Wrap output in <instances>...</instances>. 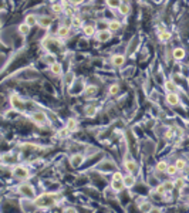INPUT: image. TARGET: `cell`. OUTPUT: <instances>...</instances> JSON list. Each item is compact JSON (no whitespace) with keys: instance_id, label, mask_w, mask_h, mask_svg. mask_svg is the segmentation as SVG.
Segmentation results:
<instances>
[{"instance_id":"6da1fadb","label":"cell","mask_w":189,"mask_h":213,"mask_svg":"<svg viewBox=\"0 0 189 213\" xmlns=\"http://www.w3.org/2000/svg\"><path fill=\"white\" fill-rule=\"evenodd\" d=\"M57 199H58V195L56 193H43L36 199L34 203L38 208H48V206H54Z\"/></svg>"},{"instance_id":"7a4b0ae2","label":"cell","mask_w":189,"mask_h":213,"mask_svg":"<svg viewBox=\"0 0 189 213\" xmlns=\"http://www.w3.org/2000/svg\"><path fill=\"white\" fill-rule=\"evenodd\" d=\"M19 190H20L23 195L29 196V198H34V195H36V192H34V188H33L32 185H27V183H23V185H20Z\"/></svg>"},{"instance_id":"3957f363","label":"cell","mask_w":189,"mask_h":213,"mask_svg":"<svg viewBox=\"0 0 189 213\" xmlns=\"http://www.w3.org/2000/svg\"><path fill=\"white\" fill-rule=\"evenodd\" d=\"M111 30H100L97 34H95V37H97V40L98 41H101V43H105V41H108L110 39H111Z\"/></svg>"},{"instance_id":"277c9868","label":"cell","mask_w":189,"mask_h":213,"mask_svg":"<svg viewBox=\"0 0 189 213\" xmlns=\"http://www.w3.org/2000/svg\"><path fill=\"white\" fill-rule=\"evenodd\" d=\"M13 175L16 178H19V179H27L29 178V170L26 168H23V166H17L13 170Z\"/></svg>"},{"instance_id":"5b68a950","label":"cell","mask_w":189,"mask_h":213,"mask_svg":"<svg viewBox=\"0 0 189 213\" xmlns=\"http://www.w3.org/2000/svg\"><path fill=\"white\" fill-rule=\"evenodd\" d=\"M33 121L38 124V125H43V124H46V121H47V115L44 114V112H34L33 114Z\"/></svg>"},{"instance_id":"8992f818","label":"cell","mask_w":189,"mask_h":213,"mask_svg":"<svg viewBox=\"0 0 189 213\" xmlns=\"http://www.w3.org/2000/svg\"><path fill=\"white\" fill-rule=\"evenodd\" d=\"M166 102L169 105H178L179 104V97L175 94V92H168L166 95Z\"/></svg>"},{"instance_id":"52a82bcc","label":"cell","mask_w":189,"mask_h":213,"mask_svg":"<svg viewBox=\"0 0 189 213\" xmlns=\"http://www.w3.org/2000/svg\"><path fill=\"white\" fill-rule=\"evenodd\" d=\"M51 23H53V19L48 17V16H43V17H40V20H38V24H40L43 29H48V27L51 26Z\"/></svg>"},{"instance_id":"ba28073f","label":"cell","mask_w":189,"mask_h":213,"mask_svg":"<svg viewBox=\"0 0 189 213\" xmlns=\"http://www.w3.org/2000/svg\"><path fill=\"white\" fill-rule=\"evenodd\" d=\"M11 105H13L14 108H17V110H23V108H24V102H21L17 95H13V97H11Z\"/></svg>"},{"instance_id":"9c48e42d","label":"cell","mask_w":189,"mask_h":213,"mask_svg":"<svg viewBox=\"0 0 189 213\" xmlns=\"http://www.w3.org/2000/svg\"><path fill=\"white\" fill-rule=\"evenodd\" d=\"M122 180H124L125 188H131V186L135 185V178H134V175H127V176H124Z\"/></svg>"},{"instance_id":"30bf717a","label":"cell","mask_w":189,"mask_h":213,"mask_svg":"<svg viewBox=\"0 0 189 213\" xmlns=\"http://www.w3.org/2000/svg\"><path fill=\"white\" fill-rule=\"evenodd\" d=\"M124 166L128 172H135L137 170V162H134L132 159H128V161L124 162Z\"/></svg>"},{"instance_id":"8fae6325","label":"cell","mask_w":189,"mask_h":213,"mask_svg":"<svg viewBox=\"0 0 189 213\" xmlns=\"http://www.w3.org/2000/svg\"><path fill=\"white\" fill-rule=\"evenodd\" d=\"M70 34V27L67 26H60L58 30H57V36L58 37H67Z\"/></svg>"},{"instance_id":"7c38bea8","label":"cell","mask_w":189,"mask_h":213,"mask_svg":"<svg viewBox=\"0 0 189 213\" xmlns=\"http://www.w3.org/2000/svg\"><path fill=\"white\" fill-rule=\"evenodd\" d=\"M50 70H51V73L53 74H56V75H60L61 73H63V70H61V64L60 63H53L51 65H50Z\"/></svg>"},{"instance_id":"4fadbf2b","label":"cell","mask_w":189,"mask_h":213,"mask_svg":"<svg viewBox=\"0 0 189 213\" xmlns=\"http://www.w3.org/2000/svg\"><path fill=\"white\" fill-rule=\"evenodd\" d=\"M124 63H125V57H124V55L118 54V55H114L113 57V64L115 67H121Z\"/></svg>"},{"instance_id":"5bb4252c","label":"cell","mask_w":189,"mask_h":213,"mask_svg":"<svg viewBox=\"0 0 189 213\" xmlns=\"http://www.w3.org/2000/svg\"><path fill=\"white\" fill-rule=\"evenodd\" d=\"M165 89H166L168 92H175V91L178 89V85L175 84L172 80H168V81L165 83Z\"/></svg>"},{"instance_id":"9a60e30c","label":"cell","mask_w":189,"mask_h":213,"mask_svg":"<svg viewBox=\"0 0 189 213\" xmlns=\"http://www.w3.org/2000/svg\"><path fill=\"white\" fill-rule=\"evenodd\" d=\"M30 29H32V26H29L27 23H21V24L19 26V31H20V34H23V36H27V34L30 33Z\"/></svg>"},{"instance_id":"2e32d148","label":"cell","mask_w":189,"mask_h":213,"mask_svg":"<svg viewBox=\"0 0 189 213\" xmlns=\"http://www.w3.org/2000/svg\"><path fill=\"white\" fill-rule=\"evenodd\" d=\"M184 57H185V50H184V48L178 47V48L174 50V58H176V60H182Z\"/></svg>"},{"instance_id":"e0dca14e","label":"cell","mask_w":189,"mask_h":213,"mask_svg":"<svg viewBox=\"0 0 189 213\" xmlns=\"http://www.w3.org/2000/svg\"><path fill=\"white\" fill-rule=\"evenodd\" d=\"M111 188H113L114 190H122V189L125 188L124 180H113V182H111Z\"/></svg>"},{"instance_id":"ac0fdd59","label":"cell","mask_w":189,"mask_h":213,"mask_svg":"<svg viewBox=\"0 0 189 213\" xmlns=\"http://www.w3.org/2000/svg\"><path fill=\"white\" fill-rule=\"evenodd\" d=\"M24 23H27L29 26H34L36 23H38V20H37V17H36L34 14H27V16H26Z\"/></svg>"},{"instance_id":"d6986e66","label":"cell","mask_w":189,"mask_h":213,"mask_svg":"<svg viewBox=\"0 0 189 213\" xmlns=\"http://www.w3.org/2000/svg\"><path fill=\"white\" fill-rule=\"evenodd\" d=\"M119 29H121V23H119L118 20H113V21L108 23V30L117 31V30H119Z\"/></svg>"},{"instance_id":"ffe728a7","label":"cell","mask_w":189,"mask_h":213,"mask_svg":"<svg viewBox=\"0 0 189 213\" xmlns=\"http://www.w3.org/2000/svg\"><path fill=\"white\" fill-rule=\"evenodd\" d=\"M118 10H119V13H121V14L127 16V14H129V11H131V7H129V4H125V3H122V4L118 7Z\"/></svg>"},{"instance_id":"44dd1931","label":"cell","mask_w":189,"mask_h":213,"mask_svg":"<svg viewBox=\"0 0 189 213\" xmlns=\"http://www.w3.org/2000/svg\"><path fill=\"white\" fill-rule=\"evenodd\" d=\"M105 1H107V6L111 7V9H118V7L122 4L121 0H105Z\"/></svg>"},{"instance_id":"7402d4cb","label":"cell","mask_w":189,"mask_h":213,"mask_svg":"<svg viewBox=\"0 0 189 213\" xmlns=\"http://www.w3.org/2000/svg\"><path fill=\"white\" fill-rule=\"evenodd\" d=\"M81 162H82V156L81 155H74L73 156V159H71V165L77 168V166H80L81 165Z\"/></svg>"},{"instance_id":"603a6c76","label":"cell","mask_w":189,"mask_h":213,"mask_svg":"<svg viewBox=\"0 0 189 213\" xmlns=\"http://www.w3.org/2000/svg\"><path fill=\"white\" fill-rule=\"evenodd\" d=\"M84 34L85 36H94L95 34V29H94V26H91V24H88V26H85L84 27Z\"/></svg>"},{"instance_id":"cb8c5ba5","label":"cell","mask_w":189,"mask_h":213,"mask_svg":"<svg viewBox=\"0 0 189 213\" xmlns=\"http://www.w3.org/2000/svg\"><path fill=\"white\" fill-rule=\"evenodd\" d=\"M168 166H169V165H168L165 161H161V162H158V165H156V170H158V172H166Z\"/></svg>"},{"instance_id":"d4e9b609","label":"cell","mask_w":189,"mask_h":213,"mask_svg":"<svg viewBox=\"0 0 189 213\" xmlns=\"http://www.w3.org/2000/svg\"><path fill=\"white\" fill-rule=\"evenodd\" d=\"M67 129H68V131H76L77 129V121L74 118H70V120L67 121Z\"/></svg>"},{"instance_id":"484cf974","label":"cell","mask_w":189,"mask_h":213,"mask_svg":"<svg viewBox=\"0 0 189 213\" xmlns=\"http://www.w3.org/2000/svg\"><path fill=\"white\" fill-rule=\"evenodd\" d=\"M51 9H53V11H54L56 14H60V13H63V11H64V6H63V4H60V3L53 4V6H51Z\"/></svg>"},{"instance_id":"4316f807","label":"cell","mask_w":189,"mask_h":213,"mask_svg":"<svg viewBox=\"0 0 189 213\" xmlns=\"http://www.w3.org/2000/svg\"><path fill=\"white\" fill-rule=\"evenodd\" d=\"M171 39V33H168V31H161L159 33V40L161 41H168Z\"/></svg>"},{"instance_id":"83f0119b","label":"cell","mask_w":189,"mask_h":213,"mask_svg":"<svg viewBox=\"0 0 189 213\" xmlns=\"http://www.w3.org/2000/svg\"><path fill=\"white\" fill-rule=\"evenodd\" d=\"M176 168H178V170H182L185 166H186V161L185 159H176Z\"/></svg>"},{"instance_id":"f1b7e54d","label":"cell","mask_w":189,"mask_h":213,"mask_svg":"<svg viewBox=\"0 0 189 213\" xmlns=\"http://www.w3.org/2000/svg\"><path fill=\"white\" fill-rule=\"evenodd\" d=\"M81 19L80 17H73V20H71V24H73V27H76V29H78V27H81Z\"/></svg>"},{"instance_id":"f546056e","label":"cell","mask_w":189,"mask_h":213,"mask_svg":"<svg viewBox=\"0 0 189 213\" xmlns=\"http://www.w3.org/2000/svg\"><path fill=\"white\" fill-rule=\"evenodd\" d=\"M164 188H165L166 192H171V190L175 188V183H174V182H165V183H164Z\"/></svg>"},{"instance_id":"4dcf8cb0","label":"cell","mask_w":189,"mask_h":213,"mask_svg":"<svg viewBox=\"0 0 189 213\" xmlns=\"http://www.w3.org/2000/svg\"><path fill=\"white\" fill-rule=\"evenodd\" d=\"M176 172H178L176 165H171V166H168V169H166V173H169V175H175Z\"/></svg>"},{"instance_id":"1f68e13d","label":"cell","mask_w":189,"mask_h":213,"mask_svg":"<svg viewBox=\"0 0 189 213\" xmlns=\"http://www.w3.org/2000/svg\"><path fill=\"white\" fill-rule=\"evenodd\" d=\"M122 179H124V175L121 172H114L113 180H122Z\"/></svg>"},{"instance_id":"d6a6232c","label":"cell","mask_w":189,"mask_h":213,"mask_svg":"<svg viewBox=\"0 0 189 213\" xmlns=\"http://www.w3.org/2000/svg\"><path fill=\"white\" fill-rule=\"evenodd\" d=\"M118 91H119V87L115 84V85H111V88H110V94H113V95H115V94H118Z\"/></svg>"},{"instance_id":"836d02e7","label":"cell","mask_w":189,"mask_h":213,"mask_svg":"<svg viewBox=\"0 0 189 213\" xmlns=\"http://www.w3.org/2000/svg\"><path fill=\"white\" fill-rule=\"evenodd\" d=\"M95 91H97V87H88L87 88V95H92V94H95Z\"/></svg>"},{"instance_id":"e575fe53","label":"cell","mask_w":189,"mask_h":213,"mask_svg":"<svg viewBox=\"0 0 189 213\" xmlns=\"http://www.w3.org/2000/svg\"><path fill=\"white\" fill-rule=\"evenodd\" d=\"M139 209H141L142 212H149V210H151V206H149V203H145V206H141Z\"/></svg>"},{"instance_id":"d590c367","label":"cell","mask_w":189,"mask_h":213,"mask_svg":"<svg viewBox=\"0 0 189 213\" xmlns=\"http://www.w3.org/2000/svg\"><path fill=\"white\" fill-rule=\"evenodd\" d=\"M182 186H184V182H182V179H178V180H175V188L181 189Z\"/></svg>"},{"instance_id":"8d00e7d4","label":"cell","mask_w":189,"mask_h":213,"mask_svg":"<svg viewBox=\"0 0 189 213\" xmlns=\"http://www.w3.org/2000/svg\"><path fill=\"white\" fill-rule=\"evenodd\" d=\"M156 192H158L159 195H162V193H165L166 190H165V188H164V185H161V186H158V188H156Z\"/></svg>"},{"instance_id":"74e56055","label":"cell","mask_w":189,"mask_h":213,"mask_svg":"<svg viewBox=\"0 0 189 213\" xmlns=\"http://www.w3.org/2000/svg\"><path fill=\"white\" fill-rule=\"evenodd\" d=\"M84 0H68V3H71L73 6H78V4H81Z\"/></svg>"},{"instance_id":"f35d334b","label":"cell","mask_w":189,"mask_h":213,"mask_svg":"<svg viewBox=\"0 0 189 213\" xmlns=\"http://www.w3.org/2000/svg\"><path fill=\"white\" fill-rule=\"evenodd\" d=\"M94 112H95V108H94V107H90V108L87 110V114H88V115H94Z\"/></svg>"},{"instance_id":"ab89813d","label":"cell","mask_w":189,"mask_h":213,"mask_svg":"<svg viewBox=\"0 0 189 213\" xmlns=\"http://www.w3.org/2000/svg\"><path fill=\"white\" fill-rule=\"evenodd\" d=\"M158 29H159V31H165V27H164V26H159Z\"/></svg>"},{"instance_id":"60d3db41","label":"cell","mask_w":189,"mask_h":213,"mask_svg":"<svg viewBox=\"0 0 189 213\" xmlns=\"http://www.w3.org/2000/svg\"><path fill=\"white\" fill-rule=\"evenodd\" d=\"M122 3H125V4H129V0H121Z\"/></svg>"}]
</instances>
